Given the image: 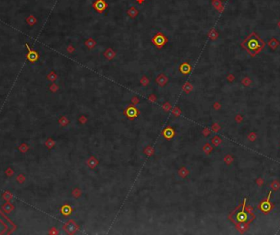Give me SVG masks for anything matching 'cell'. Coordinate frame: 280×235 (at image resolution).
I'll return each mask as SVG.
<instances>
[{
    "label": "cell",
    "mask_w": 280,
    "mask_h": 235,
    "mask_svg": "<svg viewBox=\"0 0 280 235\" xmlns=\"http://www.w3.org/2000/svg\"><path fill=\"white\" fill-rule=\"evenodd\" d=\"M262 46H263V42L255 35H252L245 43V47L247 48V49L252 54L257 53L262 48Z\"/></svg>",
    "instance_id": "1"
},
{
    "label": "cell",
    "mask_w": 280,
    "mask_h": 235,
    "mask_svg": "<svg viewBox=\"0 0 280 235\" xmlns=\"http://www.w3.org/2000/svg\"><path fill=\"white\" fill-rule=\"evenodd\" d=\"M238 219L239 221H243V220H245L247 219V215L244 213H239L238 214Z\"/></svg>",
    "instance_id": "2"
}]
</instances>
